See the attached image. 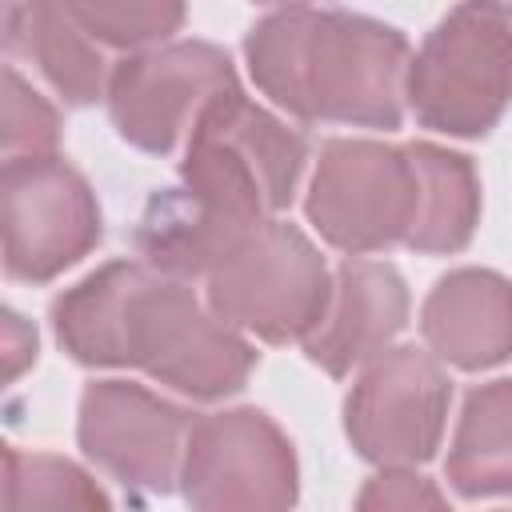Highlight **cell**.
<instances>
[{"label": "cell", "mask_w": 512, "mask_h": 512, "mask_svg": "<svg viewBox=\"0 0 512 512\" xmlns=\"http://www.w3.org/2000/svg\"><path fill=\"white\" fill-rule=\"evenodd\" d=\"M304 160L308 140L296 128L240 88L216 96L188 132L180 180L140 212L144 264L180 280L208 276L256 224L292 204Z\"/></svg>", "instance_id": "1"}, {"label": "cell", "mask_w": 512, "mask_h": 512, "mask_svg": "<svg viewBox=\"0 0 512 512\" xmlns=\"http://www.w3.org/2000/svg\"><path fill=\"white\" fill-rule=\"evenodd\" d=\"M52 332L84 368H140L192 400L232 396L256 368V348L204 312L180 276L136 260H112L60 292Z\"/></svg>", "instance_id": "2"}, {"label": "cell", "mask_w": 512, "mask_h": 512, "mask_svg": "<svg viewBox=\"0 0 512 512\" xmlns=\"http://www.w3.org/2000/svg\"><path fill=\"white\" fill-rule=\"evenodd\" d=\"M244 56L256 88L300 120L384 132L404 120L412 52L384 20L296 4L260 20Z\"/></svg>", "instance_id": "3"}, {"label": "cell", "mask_w": 512, "mask_h": 512, "mask_svg": "<svg viewBox=\"0 0 512 512\" xmlns=\"http://www.w3.org/2000/svg\"><path fill=\"white\" fill-rule=\"evenodd\" d=\"M512 104V0H464L408 64V108L420 128L476 140Z\"/></svg>", "instance_id": "4"}, {"label": "cell", "mask_w": 512, "mask_h": 512, "mask_svg": "<svg viewBox=\"0 0 512 512\" xmlns=\"http://www.w3.org/2000/svg\"><path fill=\"white\" fill-rule=\"evenodd\" d=\"M332 296V276L316 244L288 220L256 224L212 272L208 308L268 344L304 340Z\"/></svg>", "instance_id": "5"}, {"label": "cell", "mask_w": 512, "mask_h": 512, "mask_svg": "<svg viewBox=\"0 0 512 512\" xmlns=\"http://www.w3.org/2000/svg\"><path fill=\"white\" fill-rule=\"evenodd\" d=\"M304 212L312 228L348 256L408 244L420 212L412 144L324 140Z\"/></svg>", "instance_id": "6"}, {"label": "cell", "mask_w": 512, "mask_h": 512, "mask_svg": "<svg viewBox=\"0 0 512 512\" xmlns=\"http://www.w3.org/2000/svg\"><path fill=\"white\" fill-rule=\"evenodd\" d=\"M4 272L44 284L80 264L104 236L100 204L84 172L64 156H16L0 172Z\"/></svg>", "instance_id": "7"}, {"label": "cell", "mask_w": 512, "mask_h": 512, "mask_svg": "<svg viewBox=\"0 0 512 512\" xmlns=\"http://www.w3.org/2000/svg\"><path fill=\"white\" fill-rule=\"evenodd\" d=\"M180 492L204 512H280L300 496V468L284 428L260 408L192 420Z\"/></svg>", "instance_id": "8"}, {"label": "cell", "mask_w": 512, "mask_h": 512, "mask_svg": "<svg viewBox=\"0 0 512 512\" xmlns=\"http://www.w3.org/2000/svg\"><path fill=\"white\" fill-rule=\"evenodd\" d=\"M240 88L224 48L208 40H172L124 56L108 80V116L124 144L168 156L200 120V112Z\"/></svg>", "instance_id": "9"}, {"label": "cell", "mask_w": 512, "mask_h": 512, "mask_svg": "<svg viewBox=\"0 0 512 512\" xmlns=\"http://www.w3.org/2000/svg\"><path fill=\"white\" fill-rule=\"evenodd\" d=\"M448 404L452 380L432 352L412 344L384 348L364 364L344 400V432L368 464L412 468L436 456Z\"/></svg>", "instance_id": "10"}, {"label": "cell", "mask_w": 512, "mask_h": 512, "mask_svg": "<svg viewBox=\"0 0 512 512\" xmlns=\"http://www.w3.org/2000/svg\"><path fill=\"white\" fill-rule=\"evenodd\" d=\"M192 412L148 392L132 380H96L80 396V448L84 456L132 492L164 496L176 488Z\"/></svg>", "instance_id": "11"}, {"label": "cell", "mask_w": 512, "mask_h": 512, "mask_svg": "<svg viewBox=\"0 0 512 512\" xmlns=\"http://www.w3.org/2000/svg\"><path fill=\"white\" fill-rule=\"evenodd\" d=\"M408 324V284L388 260L348 256L332 276L320 324L300 340L328 376H348L376 360Z\"/></svg>", "instance_id": "12"}, {"label": "cell", "mask_w": 512, "mask_h": 512, "mask_svg": "<svg viewBox=\"0 0 512 512\" xmlns=\"http://www.w3.org/2000/svg\"><path fill=\"white\" fill-rule=\"evenodd\" d=\"M420 336L436 360L484 372L512 356V280L492 268H456L420 308Z\"/></svg>", "instance_id": "13"}, {"label": "cell", "mask_w": 512, "mask_h": 512, "mask_svg": "<svg viewBox=\"0 0 512 512\" xmlns=\"http://www.w3.org/2000/svg\"><path fill=\"white\" fill-rule=\"evenodd\" d=\"M4 40L12 52H24L68 104L88 108L108 96L116 64L64 0H12Z\"/></svg>", "instance_id": "14"}, {"label": "cell", "mask_w": 512, "mask_h": 512, "mask_svg": "<svg viewBox=\"0 0 512 512\" xmlns=\"http://www.w3.org/2000/svg\"><path fill=\"white\" fill-rule=\"evenodd\" d=\"M448 480L464 500L512 496V380L468 392L448 448Z\"/></svg>", "instance_id": "15"}, {"label": "cell", "mask_w": 512, "mask_h": 512, "mask_svg": "<svg viewBox=\"0 0 512 512\" xmlns=\"http://www.w3.org/2000/svg\"><path fill=\"white\" fill-rule=\"evenodd\" d=\"M420 168V212L404 248L424 256L460 252L480 224V176L468 156L428 140H412Z\"/></svg>", "instance_id": "16"}, {"label": "cell", "mask_w": 512, "mask_h": 512, "mask_svg": "<svg viewBox=\"0 0 512 512\" xmlns=\"http://www.w3.org/2000/svg\"><path fill=\"white\" fill-rule=\"evenodd\" d=\"M4 500L8 508H108V492L72 460L44 452H4Z\"/></svg>", "instance_id": "17"}, {"label": "cell", "mask_w": 512, "mask_h": 512, "mask_svg": "<svg viewBox=\"0 0 512 512\" xmlns=\"http://www.w3.org/2000/svg\"><path fill=\"white\" fill-rule=\"evenodd\" d=\"M72 16L116 52H144L180 32L188 0H64Z\"/></svg>", "instance_id": "18"}, {"label": "cell", "mask_w": 512, "mask_h": 512, "mask_svg": "<svg viewBox=\"0 0 512 512\" xmlns=\"http://www.w3.org/2000/svg\"><path fill=\"white\" fill-rule=\"evenodd\" d=\"M60 144L56 108L8 64L4 68V160L16 156H52Z\"/></svg>", "instance_id": "19"}, {"label": "cell", "mask_w": 512, "mask_h": 512, "mask_svg": "<svg viewBox=\"0 0 512 512\" xmlns=\"http://www.w3.org/2000/svg\"><path fill=\"white\" fill-rule=\"evenodd\" d=\"M356 504L360 508H444L448 496L428 476H416L404 464H392L364 484Z\"/></svg>", "instance_id": "20"}, {"label": "cell", "mask_w": 512, "mask_h": 512, "mask_svg": "<svg viewBox=\"0 0 512 512\" xmlns=\"http://www.w3.org/2000/svg\"><path fill=\"white\" fill-rule=\"evenodd\" d=\"M4 376L16 380L24 372V364L36 360V328L24 324L16 312H4Z\"/></svg>", "instance_id": "21"}, {"label": "cell", "mask_w": 512, "mask_h": 512, "mask_svg": "<svg viewBox=\"0 0 512 512\" xmlns=\"http://www.w3.org/2000/svg\"><path fill=\"white\" fill-rule=\"evenodd\" d=\"M256 4H288V8H296V4H308V0H256Z\"/></svg>", "instance_id": "22"}]
</instances>
